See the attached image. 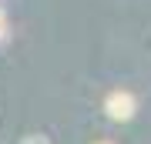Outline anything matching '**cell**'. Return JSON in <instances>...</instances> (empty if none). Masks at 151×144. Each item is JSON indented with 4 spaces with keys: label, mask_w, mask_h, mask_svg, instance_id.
I'll use <instances>...</instances> for the list:
<instances>
[{
    "label": "cell",
    "mask_w": 151,
    "mask_h": 144,
    "mask_svg": "<svg viewBox=\"0 0 151 144\" xmlns=\"http://www.w3.org/2000/svg\"><path fill=\"white\" fill-rule=\"evenodd\" d=\"M7 40V20H4V10H0V44Z\"/></svg>",
    "instance_id": "3957f363"
},
{
    "label": "cell",
    "mask_w": 151,
    "mask_h": 144,
    "mask_svg": "<svg viewBox=\"0 0 151 144\" xmlns=\"http://www.w3.org/2000/svg\"><path fill=\"white\" fill-rule=\"evenodd\" d=\"M97 144H114V141H97Z\"/></svg>",
    "instance_id": "277c9868"
},
{
    "label": "cell",
    "mask_w": 151,
    "mask_h": 144,
    "mask_svg": "<svg viewBox=\"0 0 151 144\" xmlns=\"http://www.w3.org/2000/svg\"><path fill=\"white\" fill-rule=\"evenodd\" d=\"M24 144H47L44 134H30V138H24Z\"/></svg>",
    "instance_id": "7a4b0ae2"
},
{
    "label": "cell",
    "mask_w": 151,
    "mask_h": 144,
    "mask_svg": "<svg viewBox=\"0 0 151 144\" xmlns=\"http://www.w3.org/2000/svg\"><path fill=\"white\" fill-rule=\"evenodd\" d=\"M134 111H138V101H134L131 91H111L108 97H104V114H108L111 121H118V124L131 121Z\"/></svg>",
    "instance_id": "6da1fadb"
}]
</instances>
